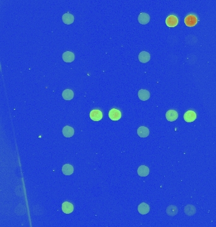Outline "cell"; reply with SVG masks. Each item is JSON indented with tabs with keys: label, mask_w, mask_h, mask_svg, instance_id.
Instances as JSON below:
<instances>
[{
	"label": "cell",
	"mask_w": 216,
	"mask_h": 227,
	"mask_svg": "<svg viewBox=\"0 0 216 227\" xmlns=\"http://www.w3.org/2000/svg\"><path fill=\"white\" fill-rule=\"evenodd\" d=\"M103 114L100 110H92L90 113V117L94 121H99L103 119Z\"/></svg>",
	"instance_id": "1"
},
{
	"label": "cell",
	"mask_w": 216,
	"mask_h": 227,
	"mask_svg": "<svg viewBox=\"0 0 216 227\" xmlns=\"http://www.w3.org/2000/svg\"><path fill=\"white\" fill-rule=\"evenodd\" d=\"M183 119L187 122H192L196 119V114L193 111H188L185 113Z\"/></svg>",
	"instance_id": "2"
},
{
	"label": "cell",
	"mask_w": 216,
	"mask_h": 227,
	"mask_svg": "<svg viewBox=\"0 0 216 227\" xmlns=\"http://www.w3.org/2000/svg\"><path fill=\"white\" fill-rule=\"evenodd\" d=\"M109 117L113 121H118L121 117V112L116 108H112L109 112Z\"/></svg>",
	"instance_id": "3"
},
{
	"label": "cell",
	"mask_w": 216,
	"mask_h": 227,
	"mask_svg": "<svg viewBox=\"0 0 216 227\" xmlns=\"http://www.w3.org/2000/svg\"><path fill=\"white\" fill-rule=\"evenodd\" d=\"M166 23L168 27L172 28L176 27L178 23V19L175 15H169L166 20Z\"/></svg>",
	"instance_id": "4"
},
{
	"label": "cell",
	"mask_w": 216,
	"mask_h": 227,
	"mask_svg": "<svg viewBox=\"0 0 216 227\" xmlns=\"http://www.w3.org/2000/svg\"><path fill=\"white\" fill-rule=\"evenodd\" d=\"M185 23L187 27H193L197 23V18L196 17V16L193 15H188L185 19Z\"/></svg>",
	"instance_id": "5"
},
{
	"label": "cell",
	"mask_w": 216,
	"mask_h": 227,
	"mask_svg": "<svg viewBox=\"0 0 216 227\" xmlns=\"http://www.w3.org/2000/svg\"><path fill=\"white\" fill-rule=\"evenodd\" d=\"M74 207L71 203L65 201L62 204V211L65 214H70L74 211Z\"/></svg>",
	"instance_id": "6"
},
{
	"label": "cell",
	"mask_w": 216,
	"mask_h": 227,
	"mask_svg": "<svg viewBox=\"0 0 216 227\" xmlns=\"http://www.w3.org/2000/svg\"><path fill=\"white\" fill-rule=\"evenodd\" d=\"M166 117L168 121L173 122L178 117V113L175 110H169L166 114Z\"/></svg>",
	"instance_id": "7"
},
{
	"label": "cell",
	"mask_w": 216,
	"mask_h": 227,
	"mask_svg": "<svg viewBox=\"0 0 216 227\" xmlns=\"http://www.w3.org/2000/svg\"><path fill=\"white\" fill-rule=\"evenodd\" d=\"M62 58L66 62H71L75 59V54L70 51H66L63 53Z\"/></svg>",
	"instance_id": "8"
},
{
	"label": "cell",
	"mask_w": 216,
	"mask_h": 227,
	"mask_svg": "<svg viewBox=\"0 0 216 227\" xmlns=\"http://www.w3.org/2000/svg\"><path fill=\"white\" fill-rule=\"evenodd\" d=\"M139 22L142 25H146L150 22V16L146 13H141L138 16Z\"/></svg>",
	"instance_id": "9"
},
{
	"label": "cell",
	"mask_w": 216,
	"mask_h": 227,
	"mask_svg": "<svg viewBox=\"0 0 216 227\" xmlns=\"http://www.w3.org/2000/svg\"><path fill=\"white\" fill-rule=\"evenodd\" d=\"M139 98L142 101H146L150 98V92L147 90L141 89L138 92Z\"/></svg>",
	"instance_id": "10"
},
{
	"label": "cell",
	"mask_w": 216,
	"mask_h": 227,
	"mask_svg": "<svg viewBox=\"0 0 216 227\" xmlns=\"http://www.w3.org/2000/svg\"><path fill=\"white\" fill-rule=\"evenodd\" d=\"M150 59V54L146 51H142L139 54V60L142 63H146Z\"/></svg>",
	"instance_id": "11"
},
{
	"label": "cell",
	"mask_w": 216,
	"mask_h": 227,
	"mask_svg": "<svg viewBox=\"0 0 216 227\" xmlns=\"http://www.w3.org/2000/svg\"><path fill=\"white\" fill-rule=\"evenodd\" d=\"M62 133L65 137L71 138L74 134V129L69 126H66L63 128Z\"/></svg>",
	"instance_id": "12"
},
{
	"label": "cell",
	"mask_w": 216,
	"mask_h": 227,
	"mask_svg": "<svg viewBox=\"0 0 216 227\" xmlns=\"http://www.w3.org/2000/svg\"><path fill=\"white\" fill-rule=\"evenodd\" d=\"M149 129L145 126H140L137 129V134L140 138H146L149 135Z\"/></svg>",
	"instance_id": "13"
},
{
	"label": "cell",
	"mask_w": 216,
	"mask_h": 227,
	"mask_svg": "<svg viewBox=\"0 0 216 227\" xmlns=\"http://www.w3.org/2000/svg\"><path fill=\"white\" fill-rule=\"evenodd\" d=\"M138 211L141 215H146L150 211V207L147 203H142L139 205Z\"/></svg>",
	"instance_id": "14"
},
{
	"label": "cell",
	"mask_w": 216,
	"mask_h": 227,
	"mask_svg": "<svg viewBox=\"0 0 216 227\" xmlns=\"http://www.w3.org/2000/svg\"><path fill=\"white\" fill-rule=\"evenodd\" d=\"M62 172L65 176H70L71 174H73L74 172V168L73 166L67 163V164H65L64 165H63Z\"/></svg>",
	"instance_id": "15"
},
{
	"label": "cell",
	"mask_w": 216,
	"mask_h": 227,
	"mask_svg": "<svg viewBox=\"0 0 216 227\" xmlns=\"http://www.w3.org/2000/svg\"><path fill=\"white\" fill-rule=\"evenodd\" d=\"M62 20L65 24L70 25L74 22V16L70 13H65L62 16Z\"/></svg>",
	"instance_id": "16"
},
{
	"label": "cell",
	"mask_w": 216,
	"mask_h": 227,
	"mask_svg": "<svg viewBox=\"0 0 216 227\" xmlns=\"http://www.w3.org/2000/svg\"><path fill=\"white\" fill-rule=\"evenodd\" d=\"M137 173L140 177H146L149 174V168L146 165H141L137 170Z\"/></svg>",
	"instance_id": "17"
},
{
	"label": "cell",
	"mask_w": 216,
	"mask_h": 227,
	"mask_svg": "<svg viewBox=\"0 0 216 227\" xmlns=\"http://www.w3.org/2000/svg\"><path fill=\"white\" fill-rule=\"evenodd\" d=\"M62 97L66 101H70L74 97V93L70 89H66L63 92Z\"/></svg>",
	"instance_id": "18"
},
{
	"label": "cell",
	"mask_w": 216,
	"mask_h": 227,
	"mask_svg": "<svg viewBox=\"0 0 216 227\" xmlns=\"http://www.w3.org/2000/svg\"><path fill=\"white\" fill-rule=\"evenodd\" d=\"M184 211L188 216H193L196 213V208L193 205L188 204L185 207Z\"/></svg>",
	"instance_id": "19"
},
{
	"label": "cell",
	"mask_w": 216,
	"mask_h": 227,
	"mask_svg": "<svg viewBox=\"0 0 216 227\" xmlns=\"http://www.w3.org/2000/svg\"><path fill=\"white\" fill-rule=\"evenodd\" d=\"M178 211V209L175 205H170L166 209V213L171 216H174L177 215Z\"/></svg>",
	"instance_id": "20"
}]
</instances>
